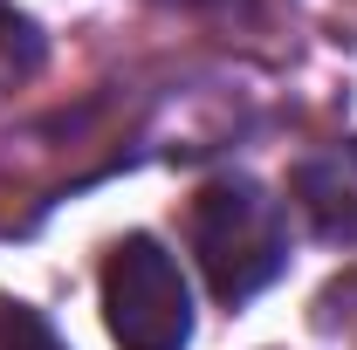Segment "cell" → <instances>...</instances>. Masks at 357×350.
Returning a JSON list of instances; mask_svg holds the SVG:
<instances>
[{"instance_id": "obj_1", "label": "cell", "mask_w": 357, "mask_h": 350, "mask_svg": "<svg viewBox=\"0 0 357 350\" xmlns=\"http://www.w3.org/2000/svg\"><path fill=\"white\" fill-rule=\"evenodd\" d=\"M192 254L220 303H248L289 261V220L255 178H213L192 199Z\"/></svg>"}, {"instance_id": "obj_3", "label": "cell", "mask_w": 357, "mask_h": 350, "mask_svg": "<svg viewBox=\"0 0 357 350\" xmlns=\"http://www.w3.org/2000/svg\"><path fill=\"white\" fill-rule=\"evenodd\" d=\"M0 350H69V344L55 337V323H48L35 303L0 296Z\"/></svg>"}, {"instance_id": "obj_2", "label": "cell", "mask_w": 357, "mask_h": 350, "mask_svg": "<svg viewBox=\"0 0 357 350\" xmlns=\"http://www.w3.org/2000/svg\"><path fill=\"white\" fill-rule=\"evenodd\" d=\"M103 323L117 350H185L192 344V289L151 234H124L103 261Z\"/></svg>"}]
</instances>
